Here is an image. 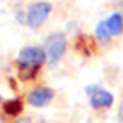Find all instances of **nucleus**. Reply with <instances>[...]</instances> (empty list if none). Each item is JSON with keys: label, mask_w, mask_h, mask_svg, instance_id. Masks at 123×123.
<instances>
[{"label": "nucleus", "mask_w": 123, "mask_h": 123, "mask_svg": "<svg viewBox=\"0 0 123 123\" xmlns=\"http://www.w3.org/2000/svg\"><path fill=\"white\" fill-rule=\"evenodd\" d=\"M50 11H52V6L48 2H36L29 7L27 12V25L31 29H39L41 25L45 23V20L48 18Z\"/></svg>", "instance_id": "nucleus-1"}, {"label": "nucleus", "mask_w": 123, "mask_h": 123, "mask_svg": "<svg viewBox=\"0 0 123 123\" xmlns=\"http://www.w3.org/2000/svg\"><path fill=\"white\" fill-rule=\"evenodd\" d=\"M66 50V37L62 34H52V36L46 39V55H48L52 61H57V59L62 57Z\"/></svg>", "instance_id": "nucleus-2"}, {"label": "nucleus", "mask_w": 123, "mask_h": 123, "mask_svg": "<svg viewBox=\"0 0 123 123\" xmlns=\"http://www.w3.org/2000/svg\"><path fill=\"white\" fill-rule=\"evenodd\" d=\"M46 59L45 50L37 48V46H25L22 52L18 54V62H29L34 66H41Z\"/></svg>", "instance_id": "nucleus-3"}, {"label": "nucleus", "mask_w": 123, "mask_h": 123, "mask_svg": "<svg viewBox=\"0 0 123 123\" xmlns=\"http://www.w3.org/2000/svg\"><path fill=\"white\" fill-rule=\"evenodd\" d=\"M54 98V91L50 87H37L29 93L27 102L32 107H45L46 104H50V100Z\"/></svg>", "instance_id": "nucleus-4"}, {"label": "nucleus", "mask_w": 123, "mask_h": 123, "mask_svg": "<svg viewBox=\"0 0 123 123\" xmlns=\"http://www.w3.org/2000/svg\"><path fill=\"white\" fill-rule=\"evenodd\" d=\"M112 102H114L112 93H109V91H105V89H96V91L91 95V98H89L91 107H95V109H105V107H111Z\"/></svg>", "instance_id": "nucleus-5"}, {"label": "nucleus", "mask_w": 123, "mask_h": 123, "mask_svg": "<svg viewBox=\"0 0 123 123\" xmlns=\"http://www.w3.org/2000/svg\"><path fill=\"white\" fill-rule=\"evenodd\" d=\"M105 22H107V29H109V32H111V36L121 34V31H123V16L121 14L114 12V14H111Z\"/></svg>", "instance_id": "nucleus-6"}, {"label": "nucleus", "mask_w": 123, "mask_h": 123, "mask_svg": "<svg viewBox=\"0 0 123 123\" xmlns=\"http://www.w3.org/2000/svg\"><path fill=\"white\" fill-rule=\"evenodd\" d=\"M37 70H39V66L29 64V62H18V73H20V79L22 80L34 79V75L37 73Z\"/></svg>", "instance_id": "nucleus-7"}, {"label": "nucleus", "mask_w": 123, "mask_h": 123, "mask_svg": "<svg viewBox=\"0 0 123 123\" xmlns=\"http://www.w3.org/2000/svg\"><path fill=\"white\" fill-rule=\"evenodd\" d=\"M23 105H22V100L20 98H14V100H9L4 104V112L7 114V116H18L20 112H22Z\"/></svg>", "instance_id": "nucleus-8"}, {"label": "nucleus", "mask_w": 123, "mask_h": 123, "mask_svg": "<svg viewBox=\"0 0 123 123\" xmlns=\"http://www.w3.org/2000/svg\"><path fill=\"white\" fill-rule=\"evenodd\" d=\"M77 50H82L84 54H93V52H95V43H93L91 37L80 36L77 39Z\"/></svg>", "instance_id": "nucleus-9"}, {"label": "nucleus", "mask_w": 123, "mask_h": 123, "mask_svg": "<svg viewBox=\"0 0 123 123\" xmlns=\"http://www.w3.org/2000/svg\"><path fill=\"white\" fill-rule=\"evenodd\" d=\"M109 29H107V22H100L96 25V39L100 41L102 45H105L109 41Z\"/></svg>", "instance_id": "nucleus-10"}, {"label": "nucleus", "mask_w": 123, "mask_h": 123, "mask_svg": "<svg viewBox=\"0 0 123 123\" xmlns=\"http://www.w3.org/2000/svg\"><path fill=\"white\" fill-rule=\"evenodd\" d=\"M0 100H2V98H0Z\"/></svg>", "instance_id": "nucleus-11"}]
</instances>
